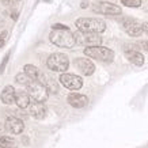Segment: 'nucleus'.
Returning a JSON list of instances; mask_svg holds the SVG:
<instances>
[{
  "instance_id": "obj_2",
  "label": "nucleus",
  "mask_w": 148,
  "mask_h": 148,
  "mask_svg": "<svg viewBox=\"0 0 148 148\" xmlns=\"http://www.w3.org/2000/svg\"><path fill=\"white\" fill-rule=\"evenodd\" d=\"M77 30L88 33H102L106 29V23L97 18H79L75 22Z\"/></svg>"
},
{
  "instance_id": "obj_17",
  "label": "nucleus",
  "mask_w": 148,
  "mask_h": 148,
  "mask_svg": "<svg viewBox=\"0 0 148 148\" xmlns=\"http://www.w3.org/2000/svg\"><path fill=\"white\" fill-rule=\"evenodd\" d=\"M125 56L130 63L135 64V65H139L140 67V65L144 64V56L140 53V52H136V50H126Z\"/></svg>"
},
{
  "instance_id": "obj_7",
  "label": "nucleus",
  "mask_w": 148,
  "mask_h": 148,
  "mask_svg": "<svg viewBox=\"0 0 148 148\" xmlns=\"http://www.w3.org/2000/svg\"><path fill=\"white\" fill-rule=\"evenodd\" d=\"M92 11L97 14H102V15H120L122 12L121 7L108 3V1H97L92 4Z\"/></svg>"
},
{
  "instance_id": "obj_18",
  "label": "nucleus",
  "mask_w": 148,
  "mask_h": 148,
  "mask_svg": "<svg viewBox=\"0 0 148 148\" xmlns=\"http://www.w3.org/2000/svg\"><path fill=\"white\" fill-rule=\"evenodd\" d=\"M0 147L1 148H15V140L8 136H1L0 137Z\"/></svg>"
},
{
  "instance_id": "obj_11",
  "label": "nucleus",
  "mask_w": 148,
  "mask_h": 148,
  "mask_svg": "<svg viewBox=\"0 0 148 148\" xmlns=\"http://www.w3.org/2000/svg\"><path fill=\"white\" fill-rule=\"evenodd\" d=\"M23 122L16 118V117H8L7 120H5V129L8 130L10 133H12V135H19V133H22L23 132Z\"/></svg>"
},
{
  "instance_id": "obj_22",
  "label": "nucleus",
  "mask_w": 148,
  "mask_h": 148,
  "mask_svg": "<svg viewBox=\"0 0 148 148\" xmlns=\"http://www.w3.org/2000/svg\"><path fill=\"white\" fill-rule=\"evenodd\" d=\"M8 57H10V53H7L4 60H3V63H1V65H0V73H3V71H4V67H5V64H7V61H8Z\"/></svg>"
},
{
  "instance_id": "obj_12",
  "label": "nucleus",
  "mask_w": 148,
  "mask_h": 148,
  "mask_svg": "<svg viewBox=\"0 0 148 148\" xmlns=\"http://www.w3.org/2000/svg\"><path fill=\"white\" fill-rule=\"evenodd\" d=\"M23 72H25L32 80H38V82H41V83L45 84L46 76L37 67H34V65H32V64H26L25 68H23Z\"/></svg>"
},
{
  "instance_id": "obj_13",
  "label": "nucleus",
  "mask_w": 148,
  "mask_h": 148,
  "mask_svg": "<svg viewBox=\"0 0 148 148\" xmlns=\"http://www.w3.org/2000/svg\"><path fill=\"white\" fill-rule=\"evenodd\" d=\"M29 113H30V116H33L37 120L44 118L46 114V108H45V105H44V102L34 101L33 103H30L29 105Z\"/></svg>"
},
{
  "instance_id": "obj_5",
  "label": "nucleus",
  "mask_w": 148,
  "mask_h": 148,
  "mask_svg": "<svg viewBox=\"0 0 148 148\" xmlns=\"http://www.w3.org/2000/svg\"><path fill=\"white\" fill-rule=\"evenodd\" d=\"M46 65H48L49 69H52L54 72H64V71H67L68 67H69V60H68L67 54L53 53L48 57Z\"/></svg>"
},
{
  "instance_id": "obj_23",
  "label": "nucleus",
  "mask_w": 148,
  "mask_h": 148,
  "mask_svg": "<svg viewBox=\"0 0 148 148\" xmlns=\"http://www.w3.org/2000/svg\"><path fill=\"white\" fill-rule=\"evenodd\" d=\"M143 30L145 33L148 34V22H145V23H143Z\"/></svg>"
},
{
  "instance_id": "obj_4",
  "label": "nucleus",
  "mask_w": 148,
  "mask_h": 148,
  "mask_svg": "<svg viewBox=\"0 0 148 148\" xmlns=\"http://www.w3.org/2000/svg\"><path fill=\"white\" fill-rule=\"evenodd\" d=\"M27 87V92L30 94V97L33 98V101H38V102H45L49 95V90L44 83H41L38 80H32Z\"/></svg>"
},
{
  "instance_id": "obj_20",
  "label": "nucleus",
  "mask_w": 148,
  "mask_h": 148,
  "mask_svg": "<svg viewBox=\"0 0 148 148\" xmlns=\"http://www.w3.org/2000/svg\"><path fill=\"white\" fill-rule=\"evenodd\" d=\"M121 3L126 7H132V8H136V7H140L141 5V0H121Z\"/></svg>"
},
{
  "instance_id": "obj_24",
  "label": "nucleus",
  "mask_w": 148,
  "mask_h": 148,
  "mask_svg": "<svg viewBox=\"0 0 148 148\" xmlns=\"http://www.w3.org/2000/svg\"><path fill=\"white\" fill-rule=\"evenodd\" d=\"M141 46H143L145 50H148V41H144V42H141Z\"/></svg>"
},
{
  "instance_id": "obj_27",
  "label": "nucleus",
  "mask_w": 148,
  "mask_h": 148,
  "mask_svg": "<svg viewBox=\"0 0 148 148\" xmlns=\"http://www.w3.org/2000/svg\"><path fill=\"white\" fill-rule=\"evenodd\" d=\"M46 1H50V0H46Z\"/></svg>"
},
{
  "instance_id": "obj_26",
  "label": "nucleus",
  "mask_w": 148,
  "mask_h": 148,
  "mask_svg": "<svg viewBox=\"0 0 148 148\" xmlns=\"http://www.w3.org/2000/svg\"><path fill=\"white\" fill-rule=\"evenodd\" d=\"M86 7H87V3H86V1H83V3H82V8H86Z\"/></svg>"
},
{
  "instance_id": "obj_6",
  "label": "nucleus",
  "mask_w": 148,
  "mask_h": 148,
  "mask_svg": "<svg viewBox=\"0 0 148 148\" xmlns=\"http://www.w3.org/2000/svg\"><path fill=\"white\" fill-rule=\"evenodd\" d=\"M75 34V40L76 44L83 46H97L102 44V37L99 36V33H88V32H82L77 30Z\"/></svg>"
},
{
  "instance_id": "obj_3",
  "label": "nucleus",
  "mask_w": 148,
  "mask_h": 148,
  "mask_svg": "<svg viewBox=\"0 0 148 148\" xmlns=\"http://www.w3.org/2000/svg\"><path fill=\"white\" fill-rule=\"evenodd\" d=\"M84 54L88 57L99 60V61H105V63H110L114 58V52L110 50L109 48L97 45V46H87L84 49Z\"/></svg>"
},
{
  "instance_id": "obj_1",
  "label": "nucleus",
  "mask_w": 148,
  "mask_h": 148,
  "mask_svg": "<svg viewBox=\"0 0 148 148\" xmlns=\"http://www.w3.org/2000/svg\"><path fill=\"white\" fill-rule=\"evenodd\" d=\"M49 40L52 44H54L56 46H60V48H72L76 44L75 34L69 32V29H67V30H52Z\"/></svg>"
},
{
  "instance_id": "obj_19",
  "label": "nucleus",
  "mask_w": 148,
  "mask_h": 148,
  "mask_svg": "<svg viewBox=\"0 0 148 148\" xmlns=\"http://www.w3.org/2000/svg\"><path fill=\"white\" fill-rule=\"evenodd\" d=\"M15 80H16V83H19V84H23V86H27L30 82H32V79L27 76L25 72H22V73H18L16 75V77H15Z\"/></svg>"
},
{
  "instance_id": "obj_15",
  "label": "nucleus",
  "mask_w": 148,
  "mask_h": 148,
  "mask_svg": "<svg viewBox=\"0 0 148 148\" xmlns=\"http://www.w3.org/2000/svg\"><path fill=\"white\" fill-rule=\"evenodd\" d=\"M15 95H16L15 88H14L12 86H7V87H4V90L1 91L0 98H1V102L3 103H5V105H11V103L15 102Z\"/></svg>"
},
{
  "instance_id": "obj_25",
  "label": "nucleus",
  "mask_w": 148,
  "mask_h": 148,
  "mask_svg": "<svg viewBox=\"0 0 148 148\" xmlns=\"http://www.w3.org/2000/svg\"><path fill=\"white\" fill-rule=\"evenodd\" d=\"M3 45H4V38H3V36L0 34V48H1Z\"/></svg>"
},
{
  "instance_id": "obj_8",
  "label": "nucleus",
  "mask_w": 148,
  "mask_h": 148,
  "mask_svg": "<svg viewBox=\"0 0 148 148\" xmlns=\"http://www.w3.org/2000/svg\"><path fill=\"white\" fill-rule=\"evenodd\" d=\"M60 83L68 90H79L83 86L82 77L77 76V75H73V73H61Z\"/></svg>"
},
{
  "instance_id": "obj_16",
  "label": "nucleus",
  "mask_w": 148,
  "mask_h": 148,
  "mask_svg": "<svg viewBox=\"0 0 148 148\" xmlns=\"http://www.w3.org/2000/svg\"><path fill=\"white\" fill-rule=\"evenodd\" d=\"M30 94L29 92H25V91H18L16 95H15V103L18 105L21 109H26L29 108L30 105Z\"/></svg>"
},
{
  "instance_id": "obj_9",
  "label": "nucleus",
  "mask_w": 148,
  "mask_h": 148,
  "mask_svg": "<svg viewBox=\"0 0 148 148\" xmlns=\"http://www.w3.org/2000/svg\"><path fill=\"white\" fill-rule=\"evenodd\" d=\"M122 26H124V30H125L130 37H140L144 32L143 25H140V23H137L136 21H133V19H130V18L124 19Z\"/></svg>"
},
{
  "instance_id": "obj_21",
  "label": "nucleus",
  "mask_w": 148,
  "mask_h": 148,
  "mask_svg": "<svg viewBox=\"0 0 148 148\" xmlns=\"http://www.w3.org/2000/svg\"><path fill=\"white\" fill-rule=\"evenodd\" d=\"M52 29H53V30H67L68 26H65V25H60V23H56V25L52 26Z\"/></svg>"
},
{
  "instance_id": "obj_14",
  "label": "nucleus",
  "mask_w": 148,
  "mask_h": 148,
  "mask_svg": "<svg viewBox=\"0 0 148 148\" xmlns=\"http://www.w3.org/2000/svg\"><path fill=\"white\" fill-rule=\"evenodd\" d=\"M68 103L71 105L72 108L80 109V108H84L86 105L88 103V98H87L86 95L77 94V92H72V94L68 95Z\"/></svg>"
},
{
  "instance_id": "obj_10",
  "label": "nucleus",
  "mask_w": 148,
  "mask_h": 148,
  "mask_svg": "<svg viewBox=\"0 0 148 148\" xmlns=\"http://www.w3.org/2000/svg\"><path fill=\"white\" fill-rule=\"evenodd\" d=\"M75 67H76L83 75H86V76L92 75L95 71V65L92 64V61L88 60V58H83V57L75 60Z\"/></svg>"
}]
</instances>
